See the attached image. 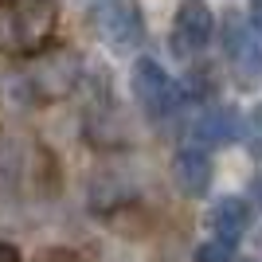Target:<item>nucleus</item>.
I'll list each match as a JSON object with an SVG mask.
<instances>
[{
	"instance_id": "1",
	"label": "nucleus",
	"mask_w": 262,
	"mask_h": 262,
	"mask_svg": "<svg viewBox=\"0 0 262 262\" xmlns=\"http://www.w3.org/2000/svg\"><path fill=\"white\" fill-rule=\"evenodd\" d=\"M59 8L55 0H4L0 4V51L39 55L55 39Z\"/></svg>"
},
{
	"instance_id": "2",
	"label": "nucleus",
	"mask_w": 262,
	"mask_h": 262,
	"mask_svg": "<svg viewBox=\"0 0 262 262\" xmlns=\"http://www.w3.org/2000/svg\"><path fill=\"white\" fill-rule=\"evenodd\" d=\"M78 55L71 47H59V51H39L32 55V67H28V75H24V86L32 94L35 102H59L67 98L78 82Z\"/></svg>"
},
{
	"instance_id": "3",
	"label": "nucleus",
	"mask_w": 262,
	"mask_h": 262,
	"mask_svg": "<svg viewBox=\"0 0 262 262\" xmlns=\"http://www.w3.org/2000/svg\"><path fill=\"white\" fill-rule=\"evenodd\" d=\"M90 32L114 51H137L145 39V20L137 0H102L90 8Z\"/></svg>"
},
{
	"instance_id": "4",
	"label": "nucleus",
	"mask_w": 262,
	"mask_h": 262,
	"mask_svg": "<svg viewBox=\"0 0 262 262\" xmlns=\"http://www.w3.org/2000/svg\"><path fill=\"white\" fill-rule=\"evenodd\" d=\"M133 94H137V102L145 106L149 118H168L180 106L176 82L164 75L161 63H153V59H137V67H133Z\"/></svg>"
},
{
	"instance_id": "5",
	"label": "nucleus",
	"mask_w": 262,
	"mask_h": 262,
	"mask_svg": "<svg viewBox=\"0 0 262 262\" xmlns=\"http://www.w3.org/2000/svg\"><path fill=\"white\" fill-rule=\"evenodd\" d=\"M211 32H215V16H211L208 0H184L180 12H176L172 24V47L176 55H196L208 47Z\"/></svg>"
},
{
	"instance_id": "6",
	"label": "nucleus",
	"mask_w": 262,
	"mask_h": 262,
	"mask_svg": "<svg viewBox=\"0 0 262 262\" xmlns=\"http://www.w3.org/2000/svg\"><path fill=\"white\" fill-rule=\"evenodd\" d=\"M211 176H215V168H211V157L204 153V149H180L172 161V184L184 192V196H204L211 188Z\"/></svg>"
},
{
	"instance_id": "7",
	"label": "nucleus",
	"mask_w": 262,
	"mask_h": 262,
	"mask_svg": "<svg viewBox=\"0 0 262 262\" xmlns=\"http://www.w3.org/2000/svg\"><path fill=\"white\" fill-rule=\"evenodd\" d=\"M208 223H211V231H215V239H223V243L235 247V239L251 227V208H247V200L227 196V200H219L215 208H211Z\"/></svg>"
},
{
	"instance_id": "8",
	"label": "nucleus",
	"mask_w": 262,
	"mask_h": 262,
	"mask_svg": "<svg viewBox=\"0 0 262 262\" xmlns=\"http://www.w3.org/2000/svg\"><path fill=\"white\" fill-rule=\"evenodd\" d=\"M227 59H231V67H235L243 78H251V75L262 71V51H258V43H254V35L247 32V28H231Z\"/></svg>"
},
{
	"instance_id": "9",
	"label": "nucleus",
	"mask_w": 262,
	"mask_h": 262,
	"mask_svg": "<svg viewBox=\"0 0 262 262\" xmlns=\"http://www.w3.org/2000/svg\"><path fill=\"white\" fill-rule=\"evenodd\" d=\"M196 137L204 145H223V141H235L239 137V114L235 110H211L196 121Z\"/></svg>"
},
{
	"instance_id": "10",
	"label": "nucleus",
	"mask_w": 262,
	"mask_h": 262,
	"mask_svg": "<svg viewBox=\"0 0 262 262\" xmlns=\"http://www.w3.org/2000/svg\"><path fill=\"white\" fill-rule=\"evenodd\" d=\"M196 262H235V247L223 243V239L200 243V247H196Z\"/></svg>"
},
{
	"instance_id": "11",
	"label": "nucleus",
	"mask_w": 262,
	"mask_h": 262,
	"mask_svg": "<svg viewBox=\"0 0 262 262\" xmlns=\"http://www.w3.org/2000/svg\"><path fill=\"white\" fill-rule=\"evenodd\" d=\"M247 137H251V149L262 157V106L247 118Z\"/></svg>"
},
{
	"instance_id": "12",
	"label": "nucleus",
	"mask_w": 262,
	"mask_h": 262,
	"mask_svg": "<svg viewBox=\"0 0 262 262\" xmlns=\"http://www.w3.org/2000/svg\"><path fill=\"white\" fill-rule=\"evenodd\" d=\"M35 262H82L75 251H63V247H51V251H43Z\"/></svg>"
},
{
	"instance_id": "13",
	"label": "nucleus",
	"mask_w": 262,
	"mask_h": 262,
	"mask_svg": "<svg viewBox=\"0 0 262 262\" xmlns=\"http://www.w3.org/2000/svg\"><path fill=\"white\" fill-rule=\"evenodd\" d=\"M0 262H20V251L12 243H0Z\"/></svg>"
},
{
	"instance_id": "14",
	"label": "nucleus",
	"mask_w": 262,
	"mask_h": 262,
	"mask_svg": "<svg viewBox=\"0 0 262 262\" xmlns=\"http://www.w3.org/2000/svg\"><path fill=\"white\" fill-rule=\"evenodd\" d=\"M254 28L262 32V0H254Z\"/></svg>"
},
{
	"instance_id": "15",
	"label": "nucleus",
	"mask_w": 262,
	"mask_h": 262,
	"mask_svg": "<svg viewBox=\"0 0 262 262\" xmlns=\"http://www.w3.org/2000/svg\"><path fill=\"white\" fill-rule=\"evenodd\" d=\"M254 196L262 200V176H258V180H254Z\"/></svg>"
}]
</instances>
